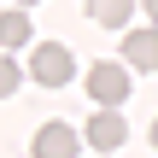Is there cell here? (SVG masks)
Masks as SVG:
<instances>
[{
    "instance_id": "obj_1",
    "label": "cell",
    "mask_w": 158,
    "mask_h": 158,
    "mask_svg": "<svg viewBox=\"0 0 158 158\" xmlns=\"http://www.w3.org/2000/svg\"><path fill=\"white\" fill-rule=\"evenodd\" d=\"M88 94H94V106L100 111H117L135 88H129V64H111V59H100V64H88Z\"/></svg>"
},
{
    "instance_id": "obj_2",
    "label": "cell",
    "mask_w": 158,
    "mask_h": 158,
    "mask_svg": "<svg viewBox=\"0 0 158 158\" xmlns=\"http://www.w3.org/2000/svg\"><path fill=\"white\" fill-rule=\"evenodd\" d=\"M29 76H35L41 88H70V76H76L70 47H64V41H41V47L29 53Z\"/></svg>"
},
{
    "instance_id": "obj_3",
    "label": "cell",
    "mask_w": 158,
    "mask_h": 158,
    "mask_svg": "<svg viewBox=\"0 0 158 158\" xmlns=\"http://www.w3.org/2000/svg\"><path fill=\"white\" fill-rule=\"evenodd\" d=\"M29 152L35 158H76L82 152V135H76L70 123H41L35 141H29Z\"/></svg>"
},
{
    "instance_id": "obj_4",
    "label": "cell",
    "mask_w": 158,
    "mask_h": 158,
    "mask_svg": "<svg viewBox=\"0 0 158 158\" xmlns=\"http://www.w3.org/2000/svg\"><path fill=\"white\" fill-rule=\"evenodd\" d=\"M123 141H129L123 111H94V117H88V147H94V152H117Z\"/></svg>"
},
{
    "instance_id": "obj_5",
    "label": "cell",
    "mask_w": 158,
    "mask_h": 158,
    "mask_svg": "<svg viewBox=\"0 0 158 158\" xmlns=\"http://www.w3.org/2000/svg\"><path fill=\"white\" fill-rule=\"evenodd\" d=\"M123 64H129V70H158V23L123 35Z\"/></svg>"
},
{
    "instance_id": "obj_6",
    "label": "cell",
    "mask_w": 158,
    "mask_h": 158,
    "mask_svg": "<svg viewBox=\"0 0 158 158\" xmlns=\"http://www.w3.org/2000/svg\"><path fill=\"white\" fill-rule=\"evenodd\" d=\"M82 6H88V18H94V23H106V29H123V23L135 18V6H141V0H82Z\"/></svg>"
},
{
    "instance_id": "obj_7",
    "label": "cell",
    "mask_w": 158,
    "mask_h": 158,
    "mask_svg": "<svg viewBox=\"0 0 158 158\" xmlns=\"http://www.w3.org/2000/svg\"><path fill=\"white\" fill-rule=\"evenodd\" d=\"M23 41H35V23H29V12H23V6L0 12V47H23Z\"/></svg>"
},
{
    "instance_id": "obj_8",
    "label": "cell",
    "mask_w": 158,
    "mask_h": 158,
    "mask_svg": "<svg viewBox=\"0 0 158 158\" xmlns=\"http://www.w3.org/2000/svg\"><path fill=\"white\" fill-rule=\"evenodd\" d=\"M18 82H23L18 59H12V53H0V100H6V94H18Z\"/></svg>"
},
{
    "instance_id": "obj_9",
    "label": "cell",
    "mask_w": 158,
    "mask_h": 158,
    "mask_svg": "<svg viewBox=\"0 0 158 158\" xmlns=\"http://www.w3.org/2000/svg\"><path fill=\"white\" fill-rule=\"evenodd\" d=\"M141 6H147V18H152V23H158V0H141Z\"/></svg>"
},
{
    "instance_id": "obj_10",
    "label": "cell",
    "mask_w": 158,
    "mask_h": 158,
    "mask_svg": "<svg viewBox=\"0 0 158 158\" xmlns=\"http://www.w3.org/2000/svg\"><path fill=\"white\" fill-rule=\"evenodd\" d=\"M147 141H152V152H158V117H152V135H147Z\"/></svg>"
},
{
    "instance_id": "obj_11",
    "label": "cell",
    "mask_w": 158,
    "mask_h": 158,
    "mask_svg": "<svg viewBox=\"0 0 158 158\" xmlns=\"http://www.w3.org/2000/svg\"><path fill=\"white\" fill-rule=\"evenodd\" d=\"M18 6H23V12H29V6H35V0H18Z\"/></svg>"
}]
</instances>
